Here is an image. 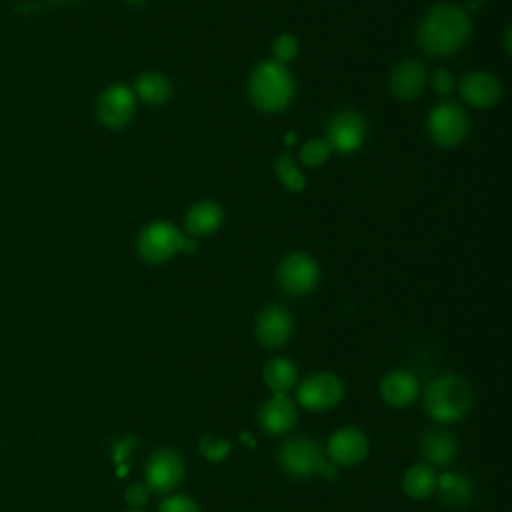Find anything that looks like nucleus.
Wrapping results in <instances>:
<instances>
[{"label":"nucleus","mask_w":512,"mask_h":512,"mask_svg":"<svg viewBox=\"0 0 512 512\" xmlns=\"http://www.w3.org/2000/svg\"><path fill=\"white\" fill-rule=\"evenodd\" d=\"M472 20L468 12L452 2L432 6L420 20L416 38L420 48L436 58L458 52L470 38Z\"/></svg>","instance_id":"1"},{"label":"nucleus","mask_w":512,"mask_h":512,"mask_svg":"<svg viewBox=\"0 0 512 512\" xmlns=\"http://www.w3.org/2000/svg\"><path fill=\"white\" fill-rule=\"evenodd\" d=\"M422 406L440 426L460 422L474 408L472 384L464 376L452 372L440 374L426 384Z\"/></svg>","instance_id":"2"},{"label":"nucleus","mask_w":512,"mask_h":512,"mask_svg":"<svg viewBox=\"0 0 512 512\" xmlns=\"http://www.w3.org/2000/svg\"><path fill=\"white\" fill-rule=\"evenodd\" d=\"M248 96L262 112L274 114L286 110L294 98V80L290 70L276 60L260 62L248 78Z\"/></svg>","instance_id":"3"},{"label":"nucleus","mask_w":512,"mask_h":512,"mask_svg":"<svg viewBox=\"0 0 512 512\" xmlns=\"http://www.w3.org/2000/svg\"><path fill=\"white\" fill-rule=\"evenodd\" d=\"M276 460L292 478L320 476L324 480H336L340 470L332 460H328L324 446L308 436L286 438L276 450Z\"/></svg>","instance_id":"4"},{"label":"nucleus","mask_w":512,"mask_h":512,"mask_svg":"<svg viewBox=\"0 0 512 512\" xmlns=\"http://www.w3.org/2000/svg\"><path fill=\"white\" fill-rule=\"evenodd\" d=\"M138 254L148 264H162L180 250L194 252L196 244L182 236V232L170 222H152L138 236Z\"/></svg>","instance_id":"5"},{"label":"nucleus","mask_w":512,"mask_h":512,"mask_svg":"<svg viewBox=\"0 0 512 512\" xmlns=\"http://www.w3.org/2000/svg\"><path fill=\"white\" fill-rule=\"evenodd\" d=\"M296 404L310 412H324L338 406L344 400V380L328 370L312 372L296 384Z\"/></svg>","instance_id":"6"},{"label":"nucleus","mask_w":512,"mask_h":512,"mask_svg":"<svg viewBox=\"0 0 512 512\" xmlns=\"http://www.w3.org/2000/svg\"><path fill=\"white\" fill-rule=\"evenodd\" d=\"M320 278L316 260L306 252L288 254L276 268V282L288 296H306L310 294Z\"/></svg>","instance_id":"7"},{"label":"nucleus","mask_w":512,"mask_h":512,"mask_svg":"<svg viewBox=\"0 0 512 512\" xmlns=\"http://www.w3.org/2000/svg\"><path fill=\"white\" fill-rule=\"evenodd\" d=\"M430 138L444 148L458 146L468 134V116L464 108L452 100L436 104L426 122Z\"/></svg>","instance_id":"8"},{"label":"nucleus","mask_w":512,"mask_h":512,"mask_svg":"<svg viewBox=\"0 0 512 512\" xmlns=\"http://www.w3.org/2000/svg\"><path fill=\"white\" fill-rule=\"evenodd\" d=\"M184 472H186V466L182 456L176 450L162 448L148 458L144 484L154 494H170L174 488L180 486Z\"/></svg>","instance_id":"9"},{"label":"nucleus","mask_w":512,"mask_h":512,"mask_svg":"<svg viewBox=\"0 0 512 512\" xmlns=\"http://www.w3.org/2000/svg\"><path fill=\"white\" fill-rule=\"evenodd\" d=\"M324 452L338 468H352L366 460L370 442L364 430L356 426H342L330 434Z\"/></svg>","instance_id":"10"},{"label":"nucleus","mask_w":512,"mask_h":512,"mask_svg":"<svg viewBox=\"0 0 512 512\" xmlns=\"http://www.w3.org/2000/svg\"><path fill=\"white\" fill-rule=\"evenodd\" d=\"M366 136L364 118L354 110H338L326 124V142L334 152L352 154L356 152Z\"/></svg>","instance_id":"11"},{"label":"nucleus","mask_w":512,"mask_h":512,"mask_svg":"<svg viewBox=\"0 0 512 512\" xmlns=\"http://www.w3.org/2000/svg\"><path fill=\"white\" fill-rule=\"evenodd\" d=\"M294 332V320L292 314L280 306V304H270L260 310L256 316L254 324V334L260 346L268 350H278L284 348Z\"/></svg>","instance_id":"12"},{"label":"nucleus","mask_w":512,"mask_h":512,"mask_svg":"<svg viewBox=\"0 0 512 512\" xmlns=\"http://www.w3.org/2000/svg\"><path fill=\"white\" fill-rule=\"evenodd\" d=\"M134 108H136L134 92L124 84L108 86L96 100L98 120L112 130L124 128L132 120Z\"/></svg>","instance_id":"13"},{"label":"nucleus","mask_w":512,"mask_h":512,"mask_svg":"<svg viewBox=\"0 0 512 512\" xmlns=\"http://www.w3.org/2000/svg\"><path fill=\"white\" fill-rule=\"evenodd\" d=\"M298 424V406L288 394H272L258 408V426L268 436H286Z\"/></svg>","instance_id":"14"},{"label":"nucleus","mask_w":512,"mask_h":512,"mask_svg":"<svg viewBox=\"0 0 512 512\" xmlns=\"http://www.w3.org/2000/svg\"><path fill=\"white\" fill-rule=\"evenodd\" d=\"M458 90L462 100L474 108H492L502 98L500 80L486 70H472L464 74Z\"/></svg>","instance_id":"15"},{"label":"nucleus","mask_w":512,"mask_h":512,"mask_svg":"<svg viewBox=\"0 0 512 512\" xmlns=\"http://www.w3.org/2000/svg\"><path fill=\"white\" fill-rule=\"evenodd\" d=\"M418 446H420V454H422L424 462H428L434 468H448L458 454L456 436L440 424L424 430L420 434Z\"/></svg>","instance_id":"16"},{"label":"nucleus","mask_w":512,"mask_h":512,"mask_svg":"<svg viewBox=\"0 0 512 512\" xmlns=\"http://www.w3.org/2000/svg\"><path fill=\"white\" fill-rule=\"evenodd\" d=\"M380 398L392 408H406L420 398V380L410 370H390L378 386Z\"/></svg>","instance_id":"17"},{"label":"nucleus","mask_w":512,"mask_h":512,"mask_svg":"<svg viewBox=\"0 0 512 512\" xmlns=\"http://www.w3.org/2000/svg\"><path fill=\"white\" fill-rule=\"evenodd\" d=\"M426 66L420 60L408 58L398 62L388 78L390 92L400 100H414L426 86Z\"/></svg>","instance_id":"18"},{"label":"nucleus","mask_w":512,"mask_h":512,"mask_svg":"<svg viewBox=\"0 0 512 512\" xmlns=\"http://www.w3.org/2000/svg\"><path fill=\"white\" fill-rule=\"evenodd\" d=\"M438 472L428 462L412 464L402 476V492L412 500H426L436 494Z\"/></svg>","instance_id":"19"},{"label":"nucleus","mask_w":512,"mask_h":512,"mask_svg":"<svg viewBox=\"0 0 512 512\" xmlns=\"http://www.w3.org/2000/svg\"><path fill=\"white\" fill-rule=\"evenodd\" d=\"M224 220V212L220 204L214 200H200L186 212V232L190 236H210L214 234Z\"/></svg>","instance_id":"20"},{"label":"nucleus","mask_w":512,"mask_h":512,"mask_svg":"<svg viewBox=\"0 0 512 512\" xmlns=\"http://www.w3.org/2000/svg\"><path fill=\"white\" fill-rule=\"evenodd\" d=\"M262 380L272 394H288L298 384V366L286 356H274L262 366Z\"/></svg>","instance_id":"21"},{"label":"nucleus","mask_w":512,"mask_h":512,"mask_svg":"<svg viewBox=\"0 0 512 512\" xmlns=\"http://www.w3.org/2000/svg\"><path fill=\"white\" fill-rule=\"evenodd\" d=\"M442 502L454 508L466 506L474 496V484L464 472H444L438 476V488Z\"/></svg>","instance_id":"22"},{"label":"nucleus","mask_w":512,"mask_h":512,"mask_svg":"<svg viewBox=\"0 0 512 512\" xmlns=\"http://www.w3.org/2000/svg\"><path fill=\"white\" fill-rule=\"evenodd\" d=\"M136 94L150 106H162L172 94V84L164 74L148 70L136 78Z\"/></svg>","instance_id":"23"},{"label":"nucleus","mask_w":512,"mask_h":512,"mask_svg":"<svg viewBox=\"0 0 512 512\" xmlns=\"http://www.w3.org/2000/svg\"><path fill=\"white\" fill-rule=\"evenodd\" d=\"M274 172L278 176V180L292 192H300L306 186V178L302 174V170L298 168V164L292 160V156L288 152L280 154L274 162Z\"/></svg>","instance_id":"24"},{"label":"nucleus","mask_w":512,"mask_h":512,"mask_svg":"<svg viewBox=\"0 0 512 512\" xmlns=\"http://www.w3.org/2000/svg\"><path fill=\"white\" fill-rule=\"evenodd\" d=\"M330 152H332V148L326 142V138H312L302 144L300 162L308 168H318L330 158Z\"/></svg>","instance_id":"25"},{"label":"nucleus","mask_w":512,"mask_h":512,"mask_svg":"<svg viewBox=\"0 0 512 512\" xmlns=\"http://www.w3.org/2000/svg\"><path fill=\"white\" fill-rule=\"evenodd\" d=\"M198 448H200L202 456H204L206 460H210V462H222V460L230 454V450H232V446H230L228 440H224V438H220V436H214V434L202 436Z\"/></svg>","instance_id":"26"},{"label":"nucleus","mask_w":512,"mask_h":512,"mask_svg":"<svg viewBox=\"0 0 512 512\" xmlns=\"http://www.w3.org/2000/svg\"><path fill=\"white\" fill-rule=\"evenodd\" d=\"M158 512H200V506L194 498L186 494H168L160 502Z\"/></svg>","instance_id":"27"},{"label":"nucleus","mask_w":512,"mask_h":512,"mask_svg":"<svg viewBox=\"0 0 512 512\" xmlns=\"http://www.w3.org/2000/svg\"><path fill=\"white\" fill-rule=\"evenodd\" d=\"M272 52H274L276 62L286 64L288 60H292V58L298 54V40H296V36H292V34H280V36L274 40Z\"/></svg>","instance_id":"28"},{"label":"nucleus","mask_w":512,"mask_h":512,"mask_svg":"<svg viewBox=\"0 0 512 512\" xmlns=\"http://www.w3.org/2000/svg\"><path fill=\"white\" fill-rule=\"evenodd\" d=\"M432 88L440 96H448L454 90V78L446 68H438L432 76Z\"/></svg>","instance_id":"29"},{"label":"nucleus","mask_w":512,"mask_h":512,"mask_svg":"<svg viewBox=\"0 0 512 512\" xmlns=\"http://www.w3.org/2000/svg\"><path fill=\"white\" fill-rule=\"evenodd\" d=\"M148 496H150V488L142 482H136V484L128 486V490H126V502L134 508L144 506L148 502Z\"/></svg>","instance_id":"30"},{"label":"nucleus","mask_w":512,"mask_h":512,"mask_svg":"<svg viewBox=\"0 0 512 512\" xmlns=\"http://www.w3.org/2000/svg\"><path fill=\"white\" fill-rule=\"evenodd\" d=\"M504 46H506V50L512 54V24L506 28V32H504Z\"/></svg>","instance_id":"31"},{"label":"nucleus","mask_w":512,"mask_h":512,"mask_svg":"<svg viewBox=\"0 0 512 512\" xmlns=\"http://www.w3.org/2000/svg\"><path fill=\"white\" fill-rule=\"evenodd\" d=\"M126 4H132V6H138V4H144L146 0H124Z\"/></svg>","instance_id":"32"},{"label":"nucleus","mask_w":512,"mask_h":512,"mask_svg":"<svg viewBox=\"0 0 512 512\" xmlns=\"http://www.w3.org/2000/svg\"><path fill=\"white\" fill-rule=\"evenodd\" d=\"M130 512H144V510H138V508H136V510H130Z\"/></svg>","instance_id":"33"}]
</instances>
